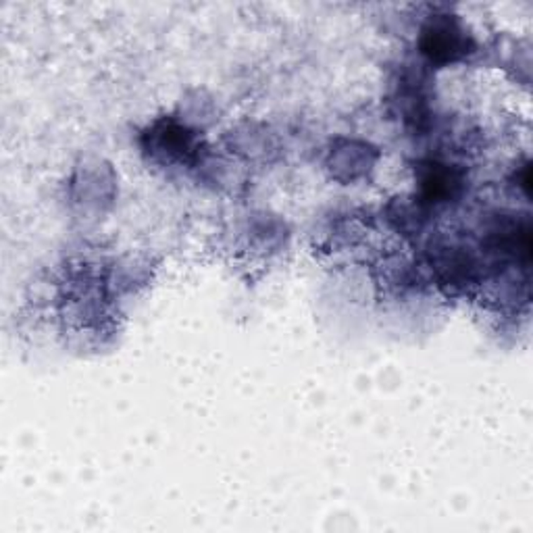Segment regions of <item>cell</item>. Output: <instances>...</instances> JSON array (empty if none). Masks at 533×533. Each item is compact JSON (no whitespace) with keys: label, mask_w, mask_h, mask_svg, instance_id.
<instances>
[{"label":"cell","mask_w":533,"mask_h":533,"mask_svg":"<svg viewBox=\"0 0 533 533\" xmlns=\"http://www.w3.org/2000/svg\"><path fill=\"white\" fill-rule=\"evenodd\" d=\"M467 46L469 40L450 17L434 19L423 32V53L431 61H457L467 53Z\"/></svg>","instance_id":"cell-1"},{"label":"cell","mask_w":533,"mask_h":533,"mask_svg":"<svg viewBox=\"0 0 533 533\" xmlns=\"http://www.w3.org/2000/svg\"><path fill=\"white\" fill-rule=\"evenodd\" d=\"M156 146L161 150L169 148V156L177 158V161H190V156L196 153V140L190 132L184 127L167 126L163 129H156Z\"/></svg>","instance_id":"cell-2"},{"label":"cell","mask_w":533,"mask_h":533,"mask_svg":"<svg viewBox=\"0 0 533 533\" xmlns=\"http://www.w3.org/2000/svg\"><path fill=\"white\" fill-rule=\"evenodd\" d=\"M458 186V177L446 165L431 163L427 165V173L423 176V190L429 200L448 198Z\"/></svg>","instance_id":"cell-3"}]
</instances>
